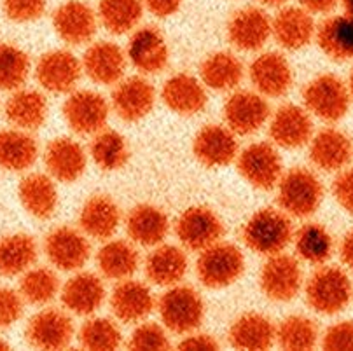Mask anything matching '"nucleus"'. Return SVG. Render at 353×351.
<instances>
[{"label": "nucleus", "instance_id": "nucleus-16", "mask_svg": "<svg viewBox=\"0 0 353 351\" xmlns=\"http://www.w3.org/2000/svg\"><path fill=\"white\" fill-rule=\"evenodd\" d=\"M74 332L72 318L57 308H48L34 314L25 330L28 344L37 350H63L72 343Z\"/></svg>", "mask_w": 353, "mask_h": 351}, {"label": "nucleus", "instance_id": "nucleus-40", "mask_svg": "<svg viewBox=\"0 0 353 351\" xmlns=\"http://www.w3.org/2000/svg\"><path fill=\"white\" fill-rule=\"evenodd\" d=\"M294 247L297 257L313 265H322L331 259L334 250V241L323 225L305 224L294 232Z\"/></svg>", "mask_w": 353, "mask_h": 351}, {"label": "nucleus", "instance_id": "nucleus-30", "mask_svg": "<svg viewBox=\"0 0 353 351\" xmlns=\"http://www.w3.org/2000/svg\"><path fill=\"white\" fill-rule=\"evenodd\" d=\"M130 239L140 247L154 248L165 241L170 231L166 213L154 205H139L130 210L124 221Z\"/></svg>", "mask_w": 353, "mask_h": 351}, {"label": "nucleus", "instance_id": "nucleus-15", "mask_svg": "<svg viewBox=\"0 0 353 351\" xmlns=\"http://www.w3.org/2000/svg\"><path fill=\"white\" fill-rule=\"evenodd\" d=\"M196 159L207 168H224L236 161L240 154L236 134L222 124H207L192 140Z\"/></svg>", "mask_w": 353, "mask_h": 351}, {"label": "nucleus", "instance_id": "nucleus-5", "mask_svg": "<svg viewBox=\"0 0 353 351\" xmlns=\"http://www.w3.org/2000/svg\"><path fill=\"white\" fill-rule=\"evenodd\" d=\"M245 269V257L233 243L217 241L199 252L196 274L208 288H225L240 280Z\"/></svg>", "mask_w": 353, "mask_h": 351}, {"label": "nucleus", "instance_id": "nucleus-57", "mask_svg": "<svg viewBox=\"0 0 353 351\" xmlns=\"http://www.w3.org/2000/svg\"><path fill=\"white\" fill-rule=\"evenodd\" d=\"M261 2L266 6H271V8H276V6H283L285 2H289V0H261Z\"/></svg>", "mask_w": 353, "mask_h": 351}, {"label": "nucleus", "instance_id": "nucleus-11", "mask_svg": "<svg viewBox=\"0 0 353 351\" xmlns=\"http://www.w3.org/2000/svg\"><path fill=\"white\" fill-rule=\"evenodd\" d=\"M83 75V63L74 52L53 49L44 52L35 67V77L46 91L54 94H68L75 91Z\"/></svg>", "mask_w": 353, "mask_h": 351}, {"label": "nucleus", "instance_id": "nucleus-29", "mask_svg": "<svg viewBox=\"0 0 353 351\" xmlns=\"http://www.w3.org/2000/svg\"><path fill=\"white\" fill-rule=\"evenodd\" d=\"M352 156V140L336 128H325L310 140V159L322 172H339Z\"/></svg>", "mask_w": 353, "mask_h": 351}, {"label": "nucleus", "instance_id": "nucleus-53", "mask_svg": "<svg viewBox=\"0 0 353 351\" xmlns=\"http://www.w3.org/2000/svg\"><path fill=\"white\" fill-rule=\"evenodd\" d=\"M143 6L156 18H168L181 9L182 0H143Z\"/></svg>", "mask_w": 353, "mask_h": 351}, {"label": "nucleus", "instance_id": "nucleus-20", "mask_svg": "<svg viewBox=\"0 0 353 351\" xmlns=\"http://www.w3.org/2000/svg\"><path fill=\"white\" fill-rule=\"evenodd\" d=\"M270 137L276 147L299 149L313 137L312 114L299 105H282L270 119Z\"/></svg>", "mask_w": 353, "mask_h": 351}, {"label": "nucleus", "instance_id": "nucleus-26", "mask_svg": "<svg viewBox=\"0 0 353 351\" xmlns=\"http://www.w3.org/2000/svg\"><path fill=\"white\" fill-rule=\"evenodd\" d=\"M316 32L312 12L305 8H285L271 19V35L287 51H299L313 41Z\"/></svg>", "mask_w": 353, "mask_h": 351}, {"label": "nucleus", "instance_id": "nucleus-6", "mask_svg": "<svg viewBox=\"0 0 353 351\" xmlns=\"http://www.w3.org/2000/svg\"><path fill=\"white\" fill-rule=\"evenodd\" d=\"M352 299V281L343 269L323 265L306 283V301L320 314H336Z\"/></svg>", "mask_w": 353, "mask_h": 351}, {"label": "nucleus", "instance_id": "nucleus-18", "mask_svg": "<svg viewBox=\"0 0 353 351\" xmlns=\"http://www.w3.org/2000/svg\"><path fill=\"white\" fill-rule=\"evenodd\" d=\"M126 58L140 74H159L168 65V44L156 26H142L130 37Z\"/></svg>", "mask_w": 353, "mask_h": 351}, {"label": "nucleus", "instance_id": "nucleus-38", "mask_svg": "<svg viewBox=\"0 0 353 351\" xmlns=\"http://www.w3.org/2000/svg\"><path fill=\"white\" fill-rule=\"evenodd\" d=\"M315 37L331 60L346 61L353 58V18L348 14L327 18L316 28Z\"/></svg>", "mask_w": 353, "mask_h": 351}, {"label": "nucleus", "instance_id": "nucleus-8", "mask_svg": "<svg viewBox=\"0 0 353 351\" xmlns=\"http://www.w3.org/2000/svg\"><path fill=\"white\" fill-rule=\"evenodd\" d=\"M109 114L110 103L107 98L91 90L72 91L63 103V117L68 128L83 137H93L105 130Z\"/></svg>", "mask_w": 353, "mask_h": 351}, {"label": "nucleus", "instance_id": "nucleus-13", "mask_svg": "<svg viewBox=\"0 0 353 351\" xmlns=\"http://www.w3.org/2000/svg\"><path fill=\"white\" fill-rule=\"evenodd\" d=\"M154 86L142 75H133L119 81L110 97V109L126 123L142 121L154 109Z\"/></svg>", "mask_w": 353, "mask_h": 351}, {"label": "nucleus", "instance_id": "nucleus-59", "mask_svg": "<svg viewBox=\"0 0 353 351\" xmlns=\"http://www.w3.org/2000/svg\"><path fill=\"white\" fill-rule=\"evenodd\" d=\"M0 350H11V346H9V344L6 343V341L0 339Z\"/></svg>", "mask_w": 353, "mask_h": 351}, {"label": "nucleus", "instance_id": "nucleus-7", "mask_svg": "<svg viewBox=\"0 0 353 351\" xmlns=\"http://www.w3.org/2000/svg\"><path fill=\"white\" fill-rule=\"evenodd\" d=\"M236 166L245 182L261 191H271L283 175V163L273 143L256 142L245 147L236 157Z\"/></svg>", "mask_w": 353, "mask_h": 351}, {"label": "nucleus", "instance_id": "nucleus-25", "mask_svg": "<svg viewBox=\"0 0 353 351\" xmlns=\"http://www.w3.org/2000/svg\"><path fill=\"white\" fill-rule=\"evenodd\" d=\"M105 285L98 274L77 273L61 288V301L67 311L79 317H90L103 306Z\"/></svg>", "mask_w": 353, "mask_h": 351}, {"label": "nucleus", "instance_id": "nucleus-27", "mask_svg": "<svg viewBox=\"0 0 353 351\" xmlns=\"http://www.w3.org/2000/svg\"><path fill=\"white\" fill-rule=\"evenodd\" d=\"M161 98L172 112L179 116H196L207 107V91L201 79L189 74H175L161 90Z\"/></svg>", "mask_w": 353, "mask_h": 351}, {"label": "nucleus", "instance_id": "nucleus-22", "mask_svg": "<svg viewBox=\"0 0 353 351\" xmlns=\"http://www.w3.org/2000/svg\"><path fill=\"white\" fill-rule=\"evenodd\" d=\"M53 25L61 41L70 46H83L97 34L98 14L86 2L70 0L54 11Z\"/></svg>", "mask_w": 353, "mask_h": 351}, {"label": "nucleus", "instance_id": "nucleus-24", "mask_svg": "<svg viewBox=\"0 0 353 351\" xmlns=\"http://www.w3.org/2000/svg\"><path fill=\"white\" fill-rule=\"evenodd\" d=\"M46 170L54 180L70 183L83 177L88 166V156L84 147L72 139H54L46 147Z\"/></svg>", "mask_w": 353, "mask_h": 351}, {"label": "nucleus", "instance_id": "nucleus-56", "mask_svg": "<svg viewBox=\"0 0 353 351\" xmlns=\"http://www.w3.org/2000/svg\"><path fill=\"white\" fill-rule=\"evenodd\" d=\"M343 6H345V11L350 18H353V0H341Z\"/></svg>", "mask_w": 353, "mask_h": 351}, {"label": "nucleus", "instance_id": "nucleus-49", "mask_svg": "<svg viewBox=\"0 0 353 351\" xmlns=\"http://www.w3.org/2000/svg\"><path fill=\"white\" fill-rule=\"evenodd\" d=\"M323 350L353 351V320L334 323L325 330L322 337Z\"/></svg>", "mask_w": 353, "mask_h": 351}, {"label": "nucleus", "instance_id": "nucleus-55", "mask_svg": "<svg viewBox=\"0 0 353 351\" xmlns=\"http://www.w3.org/2000/svg\"><path fill=\"white\" fill-rule=\"evenodd\" d=\"M339 252H341L343 262H345L350 269H353V231H350L348 234L345 236Z\"/></svg>", "mask_w": 353, "mask_h": 351}, {"label": "nucleus", "instance_id": "nucleus-42", "mask_svg": "<svg viewBox=\"0 0 353 351\" xmlns=\"http://www.w3.org/2000/svg\"><path fill=\"white\" fill-rule=\"evenodd\" d=\"M90 154L94 165L103 172H116L130 159V147L121 133L114 130H102L93 134Z\"/></svg>", "mask_w": 353, "mask_h": 351}, {"label": "nucleus", "instance_id": "nucleus-58", "mask_svg": "<svg viewBox=\"0 0 353 351\" xmlns=\"http://www.w3.org/2000/svg\"><path fill=\"white\" fill-rule=\"evenodd\" d=\"M348 90H350V94H352L353 98V74L350 75V83H348Z\"/></svg>", "mask_w": 353, "mask_h": 351}, {"label": "nucleus", "instance_id": "nucleus-50", "mask_svg": "<svg viewBox=\"0 0 353 351\" xmlns=\"http://www.w3.org/2000/svg\"><path fill=\"white\" fill-rule=\"evenodd\" d=\"M23 313V297L12 288L0 287V329L14 325Z\"/></svg>", "mask_w": 353, "mask_h": 351}, {"label": "nucleus", "instance_id": "nucleus-23", "mask_svg": "<svg viewBox=\"0 0 353 351\" xmlns=\"http://www.w3.org/2000/svg\"><path fill=\"white\" fill-rule=\"evenodd\" d=\"M228 37L240 51H259L271 37V18L259 8L240 9L230 19Z\"/></svg>", "mask_w": 353, "mask_h": 351}, {"label": "nucleus", "instance_id": "nucleus-45", "mask_svg": "<svg viewBox=\"0 0 353 351\" xmlns=\"http://www.w3.org/2000/svg\"><path fill=\"white\" fill-rule=\"evenodd\" d=\"M30 58L14 44H0V91H16L30 75Z\"/></svg>", "mask_w": 353, "mask_h": 351}, {"label": "nucleus", "instance_id": "nucleus-41", "mask_svg": "<svg viewBox=\"0 0 353 351\" xmlns=\"http://www.w3.org/2000/svg\"><path fill=\"white\" fill-rule=\"evenodd\" d=\"M143 8V0H100L98 19L110 34H128L142 19Z\"/></svg>", "mask_w": 353, "mask_h": 351}, {"label": "nucleus", "instance_id": "nucleus-35", "mask_svg": "<svg viewBox=\"0 0 353 351\" xmlns=\"http://www.w3.org/2000/svg\"><path fill=\"white\" fill-rule=\"evenodd\" d=\"M276 327L261 313H245L230 329V343L236 350L264 351L274 344Z\"/></svg>", "mask_w": 353, "mask_h": 351}, {"label": "nucleus", "instance_id": "nucleus-36", "mask_svg": "<svg viewBox=\"0 0 353 351\" xmlns=\"http://www.w3.org/2000/svg\"><path fill=\"white\" fill-rule=\"evenodd\" d=\"M245 68L240 58L230 51L210 54L199 67V79L214 91H233L241 84Z\"/></svg>", "mask_w": 353, "mask_h": 351}, {"label": "nucleus", "instance_id": "nucleus-48", "mask_svg": "<svg viewBox=\"0 0 353 351\" xmlns=\"http://www.w3.org/2000/svg\"><path fill=\"white\" fill-rule=\"evenodd\" d=\"M4 14L14 23H30L46 11V0H2Z\"/></svg>", "mask_w": 353, "mask_h": 351}, {"label": "nucleus", "instance_id": "nucleus-37", "mask_svg": "<svg viewBox=\"0 0 353 351\" xmlns=\"http://www.w3.org/2000/svg\"><path fill=\"white\" fill-rule=\"evenodd\" d=\"M97 265L103 278L114 281L126 280L137 273L140 265V255L133 247V241L124 239H107L97 254Z\"/></svg>", "mask_w": 353, "mask_h": 351}, {"label": "nucleus", "instance_id": "nucleus-52", "mask_svg": "<svg viewBox=\"0 0 353 351\" xmlns=\"http://www.w3.org/2000/svg\"><path fill=\"white\" fill-rule=\"evenodd\" d=\"M181 350H192V351H214L219 350V341L214 339L208 334H199V332H191L182 336V341L179 343Z\"/></svg>", "mask_w": 353, "mask_h": 351}, {"label": "nucleus", "instance_id": "nucleus-12", "mask_svg": "<svg viewBox=\"0 0 353 351\" xmlns=\"http://www.w3.org/2000/svg\"><path fill=\"white\" fill-rule=\"evenodd\" d=\"M259 283L268 299L274 303L292 301L303 287V271L299 262L283 252L271 255L261 269Z\"/></svg>", "mask_w": 353, "mask_h": 351}, {"label": "nucleus", "instance_id": "nucleus-2", "mask_svg": "<svg viewBox=\"0 0 353 351\" xmlns=\"http://www.w3.org/2000/svg\"><path fill=\"white\" fill-rule=\"evenodd\" d=\"M166 330L185 336L198 330L205 318V303L201 295L188 285H173L166 288L156 303Z\"/></svg>", "mask_w": 353, "mask_h": 351}, {"label": "nucleus", "instance_id": "nucleus-34", "mask_svg": "<svg viewBox=\"0 0 353 351\" xmlns=\"http://www.w3.org/2000/svg\"><path fill=\"white\" fill-rule=\"evenodd\" d=\"M39 146L30 131L9 128L0 131V168L8 172H25L35 165Z\"/></svg>", "mask_w": 353, "mask_h": 351}, {"label": "nucleus", "instance_id": "nucleus-46", "mask_svg": "<svg viewBox=\"0 0 353 351\" xmlns=\"http://www.w3.org/2000/svg\"><path fill=\"white\" fill-rule=\"evenodd\" d=\"M79 343L86 350L114 351L123 343V334L116 321L110 318H90L81 327Z\"/></svg>", "mask_w": 353, "mask_h": 351}, {"label": "nucleus", "instance_id": "nucleus-51", "mask_svg": "<svg viewBox=\"0 0 353 351\" xmlns=\"http://www.w3.org/2000/svg\"><path fill=\"white\" fill-rule=\"evenodd\" d=\"M332 192L339 206L353 215V170H345L336 177L332 183Z\"/></svg>", "mask_w": 353, "mask_h": 351}, {"label": "nucleus", "instance_id": "nucleus-54", "mask_svg": "<svg viewBox=\"0 0 353 351\" xmlns=\"http://www.w3.org/2000/svg\"><path fill=\"white\" fill-rule=\"evenodd\" d=\"M303 8L313 14H325L336 8L338 0H301Z\"/></svg>", "mask_w": 353, "mask_h": 351}, {"label": "nucleus", "instance_id": "nucleus-28", "mask_svg": "<svg viewBox=\"0 0 353 351\" xmlns=\"http://www.w3.org/2000/svg\"><path fill=\"white\" fill-rule=\"evenodd\" d=\"M121 225V210L110 196H91L79 213V228L88 238L107 241Z\"/></svg>", "mask_w": 353, "mask_h": 351}, {"label": "nucleus", "instance_id": "nucleus-19", "mask_svg": "<svg viewBox=\"0 0 353 351\" xmlns=\"http://www.w3.org/2000/svg\"><path fill=\"white\" fill-rule=\"evenodd\" d=\"M83 72L100 86H116L123 81L128 58L126 52L114 42L100 41L91 44L84 52Z\"/></svg>", "mask_w": 353, "mask_h": 351}, {"label": "nucleus", "instance_id": "nucleus-1", "mask_svg": "<svg viewBox=\"0 0 353 351\" xmlns=\"http://www.w3.org/2000/svg\"><path fill=\"white\" fill-rule=\"evenodd\" d=\"M294 225L290 215L283 210L263 208L256 212L241 229V238L248 250L257 255L271 257L282 254L294 239Z\"/></svg>", "mask_w": 353, "mask_h": 351}, {"label": "nucleus", "instance_id": "nucleus-9", "mask_svg": "<svg viewBox=\"0 0 353 351\" xmlns=\"http://www.w3.org/2000/svg\"><path fill=\"white\" fill-rule=\"evenodd\" d=\"M175 234L185 250L199 254L221 241L224 224L214 210L207 206H191L176 221Z\"/></svg>", "mask_w": 353, "mask_h": 351}, {"label": "nucleus", "instance_id": "nucleus-39", "mask_svg": "<svg viewBox=\"0 0 353 351\" xmlns=\"http://www.w3.org/2000/svg\"><path fill=\"white\" fill-rule=\"evenodd\" d=\"M37 261V243L28 234H9L0 239V274L19 277Z\"/></svg>", "mask_w": 353, "mask_h": 351}, {"label": "nucleus", "instance_id": "nucleus-4", "mask_svg": "<svg viewBox=\"0 0 353 351\" xmlns=\"http://www.w3.org/2000/svg\"><path fill=\"white\" fill-rule=\"evenodd\" d=\"M348 86L334 74H322L310 81L303 91L305 109L323 123H338L350 109Z\"/></svg>", "mask_w": 353, "mask_h": 351}, {"label": "nucleus", "instance_id": "nucleus-32", "mask_svg": "<svg viewBox=\"0 0 353 351\" xmlns=\"http://www.w3.org/2000/svg\"><path fill=\"white\" fill-rule=\"evenodd\" d=\"M6 117L19 130H39L48 119V100L39 91L19 88L6 101Z\"/></svg>", "mask_w": 353, "mask_h": 351}, {"label": "nucleus", "instance_id": "nucleus-43", "mask_svg": "<svg viewBox=\"0 0 353 351\" xmlns=\"http://www.w3.org/2000/svg\"><path fill=\"white\" fill-rule=\"evenodd\" d=\"M274 343H279V346L283 350H313L319 343V327L310 318L292 314V317L282 320V323L276 327Z\"/></svg>", "mask_w": 353, "mask_h": 351}, {"label": "nucleus", "instance_id": "nucleus-33", "mask_svg": "<svg viewBox=\"0 0 353 351\" xmlns=\"http://www.w3.org/2000/svg\"><path fill=\"white\" fill-rule=\"evenodd\" d=\"M53 177L44 173H30L21 180L18 189L23 208L35 219H49L57 212L58 189Z\"/></svg>", "mask_w": 353, "mask_h": 351}, {"label": "nucleus", "instance_id": "nucleus-10", "mask_svg": "<svg viewBox=\"0 0 353 351\" xmlns=\"http://www.w3.org/2000/svg\"><path fill=\"white\" fill-rule=\"evenodd\" d=\"M270 103L257 91H236L224 103L225 126L236 137L257 133L270 121Z\"/></svg>", "mask_w": 353, "mask_h": 351}, {"label": "nucleus", "instance_id": "nucleus-21", "mask_svg": "<svg viewBox=\"0 0 353 351\" xmlns=\"http://www.w3.org/2000/svg\"><path fill=\"white\" fill-rule=\"evenodd\" d=\"M109 303L117 320L124 323H140L154 311L158 301L145 283L126 278L117 281Z\"/></svg>", "mask_w": 353, "mask_h": 351}, {"label": "nucleus", "instance_id": "nucleus-47", "mask_svg": "<svg viewBox=\"0 0 353 351\" xmlns=\"http://www.w3.org/2000/svg\"><path fill=\"white\" fill-rule=\"evenodd\" d=\"M172 346L168 332L165 325H159L154 321H140L137 329L130 336L128 348L139 351H159L168 350Z\"/></svg>", "mask_w": 353, "mask_h": 351}, {"label": "nucleus", "instance_id": "nucleus-31", "mask_svg": "<svg viewBox=\"0 0 353 351\" xmlns=\"http://www.w3.org/2000/svg\"><path fill=\"white\" fill-rule=\"evenodd\" d=\"M189 269L188 254L175 245H158L145 259V274L158 287H173L185 278Z\"/></svg>", "mask_w": 353, "mask_h": 351}, {"label": "nucleus", "instance_id": "nucleus-3", "mask_svg": "<svg viewBox=\"0 0 353 351\" xmlns=\"http://www.w3.org/2000/svg\"><path fill=\"white\" fill-rule=\"evenodd\" d=\"M279 189V205L287 215L305 219L319 210L323 199V185L308 168H292L283 173Z\"/></svg>", "mask_w": 353, "mask_h": 351}, {"label": "nucleus", "instance_id": "nucleus-44", "mask_svg": "<svg viewBox=\"0 0 353 351\" xmlns=\"http://www.w3.org/2000/svg\"><path fill=\"white\" fill-rule=\"evenodd\" d=\"M60 292V280L57 273L48 268H30L27 273H23L19 281V294L23 301L44 306L51 303Z\"/></svg>", "mask_w": 353, "mask_h": 351}, {"label": "nucleus", "instance_id": "nucleus-14", "mask_svg": "<svg viewBox=\"0 0 353 351\" xmlns=\"http://www.w3.org/2000/svg\"><path fill=\"white\" fill-rule=\"evenodd\" d=\"M44 250L49 262L60 271H77L90 261V238L81 229L57 228L46 238Z\"/></svg>", "mask_w": 353, "mask_h": 351}, {"label": "nucleus", "instance_id": "nucleus-17", "mask_svg": "<svg viewBox=\"0 0 353 351\" xmlns=\"http://www.w3.org/2000/svg\"><path fill=\"white\" fill-rule=\"evenodd\" d=\"M248 77L256 91L266 98H280L292 88V68L280 52H263L250 63Z\"/></svg>", "mask_w": 353, "mask_h": 351}]
</instances>
